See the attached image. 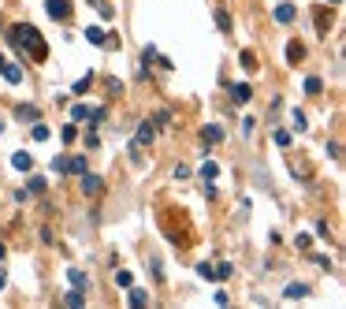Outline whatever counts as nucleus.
I'll list each match as a JSON object with an SVG mask.
<instances>
[{"instance_id":"29","label":"nucleus","mask_w":346,"mask_h":309,"mask_svg":"<svg viewBox=\"0 0 346 309\" xmlns=\"http://www.w3.org/2000/svg\"><path fill=\"white\" fill-rule=\"evenodd\" d=\"M52 172L56 175H67V157H52Z\"/></svg>"},{"instance_id":"43","label":"nucleus","mask_w":346,"mask_h":309,"mask_svg":"<svg viewBox=\"0 0 346 309\" xmlns=\"http://www.w3.org/2000/svg\"><path fill=\"white\" fill-rule=\"evenodd\" d=\"M332 4H342V0H332Z\"/></svg>"},{"instance_id":"27","label":"nucleus","mask_w":346,"mask_h":309,"mask_svg":"<svg viewBox=\"0 0 346 309\" xmlns=\"http://www.w3.org/2000/svg\"><path fill=\"white\" fill-rule=\"evenodd\" d=\"M49 127H45V123H38V127H34V142H49Z\"/></svg>"},{"instance_id":"6","label":"nucleus","mask_w":346,"mask_h":309,"mask_svg":"<svg viewBox=\"0 0 346 309\" xmlns=\"http://www.w3.org/2000/svg\"><path fill=\"white\" fill-rule=\"evenodd\" d=\"M11 168H15V172H34V157H30L26 149L11 153Z\"/></svg>"},{"instance_id":"33","label":"nucleus","mask_w":346,"mask_h":309,"mask_svg":"<svg viewBox=\"0 0 346 309\" xmlns=\"http://www.w3.org/2000/svg\"><path fill=\"white\" fill-rule=\"evenodd\" d=\"M276 146H290V131H276Z\"/></svg>"},{"instance_id":"35","label":"nucleus","mask_w":346,"mask_h":309,"mask_svg":"<svg viewBox=\"0 0 346 309\" xmlns=\"http://www.w3.org/2000/svg\"><path fill=\"white\" fill-rule=\"evenodd\" d=\"M86 112H89L86 104H75V108H71V116H75V119H86Z\"/></svg>"},{"instance_id":"42","label":"nucleus","mask_w":346,"mask_h":309,"mask_svg":"<svg viewBox=\"0 0 346 309\" xmlns=\"http://www.w3.org/2000/svg\"><path fill=\"white\" fill-rule=\"evenodd\" d=\"M4 64H8V60H4V56H0V71H4Z\"/></svg>"},{"instance_id":"40","label":"nucleus","mask_w":346,"mask_h":309,"mask_svg":"<svg viewBox=\"0 0 346 309\" xmlns=\"http://www.w3.org/2000/svg\"><path fill=\"white\" fill-rule=\"evenodd\" d=\"M4 287H8V272H4V268H0V290H4Z\"/></svg>"},{"instance_id":"41","label":"nucleus","mask_w":346,"mask_h":309,"mask_svg":"<svg viewBox=\"0 0 346 309\" xmlns=\"http://www.w3.org/2000/svg\"><path fill=\"white\" fill-rule=\"evenodd\" d=\"M4 253H8V246H4V242H0V261H4Z\"/></svg>"},{"instance_id":"20","label":"nucleus","mask_w":346,"mask_h":309,"mask_svg":"<svg viewBox=\"0 0 346 309\" xmlns=\"http://www.w3.org/2000/svg\"><path fill=\"white\" fill-rule=\"evenodd\" d=\"M93 8H97V15H101V19H116V8L108 4V0H93Z\"/></svg>"},{"instance_id":"16","label":"nucleus","mask_w":346,"mask_h":309,"mask_svg":"<svg viewBox=\"0 0 346 309\" xmlns=\"http://www.w3.org/2000/svg\"><path fill=\"white\" fill-rule=\"evenodd\" d=\"M216 26L224 30V34H231V30H234V23H231V15H227V8H216Z\"/></svg>"},{"instance_id":"17","label":"nucleus","mask_w":346,"mask_h":309,"mask_svg":"<svg viewBox=\"0 0 346 309\" xmlns=\"http://www.w3.org/2000/svg\"><path fill=\"white\" fill-rule=\"evenodd\" d=\"M0 75H4V79H8L11 86H19V82H23V71H19V64H4V71H0Z\"/></svg>"},{"instance_id":"26","label":"nucleus","mask_w":346,"mask_h":309,"mask_svg":"<svg viewBox=\"0 0 346 309\" xmlns=\"http://www.w3.org/2000/svg\"><path fill=\"white\" fill-rule=\"evenodd\" d=\"M242 67H246V71H257V56L249 52V49H242Z\"/></svg>"},{"instance_id":"22","label":"nucleus","mask_w":346,"mask_h":309,"mask_svg":"<svg viewBox=\"0 0 346 309\" xmlns=\"http://www.w3.org/2000/svg\"><path fill=\"white\" fill-rule=\"evenodd\" d=\"M302 56H305V49H302L298 41H290V45H287V60H290V64H298Z\"/></svg>"},{"instance_id":"13","label":"nucleus","mask_w":346,"mask_h":309,"mask_svg":"<svg viewBox=\"0 0 346 309\" xmlns=\"http://www.w3.org/2000/svg\"><path fill=\"white\" fill-rule=\"evenodd\" d=\"M67 280H71V287H78V290H89V276H86V272L71 268V272H67Z\"/></svg>"},{"instance_id":"19","label":"nucleus","mask_w":346,"mask_h":309,"mask_svg":"<svg viewBox=\"0 0 346 309\" xmlns=\"http://www.w3.org/2000/svg\"><path fill=\"white\" fill-rule=\"evenodd\" d=\"M220 175V164L216 160H205V164H201V179H205V183H212Z\"/></svg>"},{"instance_id":"2","label":"nucleus","mask_w":346,"mask_h":309,"mask_svg":"<svg viewBox=\"0 0 346 309\" xmlns=\"http://www.w3.org/2000/svg\"><path fill=\"white\" fill-rule=\"evenodd\" d=\"M153 138H156V123H153V119H141L138 131H134V138H131V160H134V164L141 160L145 146H153Z\"/></svg>"},{"instance_id":"14","label":"nucleus","mask_w":346,"mask_h":309,"mask_svg":"<svg viewBox=\"0 0 346 309\" xmlns=\"http://www.w3.org/2000/svg\"><path fill=\"white\" fill-rule=\"evenodd\" d=\"M89 168V160L86 157H67V175H82Z\"/></svg>"},{"instance_id":"31","label":"nucleus","mask_w":346,"mask_h":309,"mask_svg":"<svg viewBox=\"0 0 346 309\" xmlns=\"http://www.w3.org/2000/svg\"><path fill=\"white\" fill-rule=\"evenodd\" d=\"M294 127H298V131H305V127H309V119H305V112H298V108H294Z\"/></svg>"},{"instance_id":"25","label":"nucleus","mask_w":346,"mask_h":309,"mask_svg":"<svg viewBox=\"0 0 346 309\" xmlns=\"http://www.w3.org/2000/svg\"><path fill=\"white\" fill-rule=\"evenodd\" d=\"M153 123H156V131H160V127H168V123H171V112H168V108H160V112L153 116Z\"/></svg>"},{"instance_id":"37","label":"nucleus","mask_w":346,"mask_h":309,"mask_svg":"<svg viewBox=\"0 0 346 309\" xmlns=\"http://www.w3.org/2000/svg\"><path fill=\"white\" fill-rule=\"evenodd\" d=\"M197 276H201V280H216V276H212V268H209V265H197Z\"/></svg>"},{"instance_id":"10","label":"nucleus","mask_w":346,"mask_h":309,"mask_svg":"<svg viewBox=\"0 0 346 309\" xmlns=\"http://www.w3.org/2000/svg\"><path fill=\"white\" fill-rule=\"evenodd\" d=\"M249 97H253V89H249V82H234V86H231V101H234V104H246Z\"/></svg>"},{"instance_id":"36","label":"nucleus","mask_w":346,"mask_h":309,"mask_svg":"<svg viewBox=\"0 0 346 309\" xmlns=\"http://www.w3.org/2000/svg\"><path fill=\"white\" fill-rule=\"evenodd\" d=\"M41 242H45V246H52V242H56V235H52L49 227H41Z\"/></svg>"},{"instance_id":"32","label":"nucleus","mask_w":346,"mask_h":309,"mask_svg":"<svg viewBox=\"0 0 346 309\" xmlns=\"http://www.w3.org/2000/svg\"><path fill=\"white\" fill-rule=\"evenodd\" d=\"M327 157L339 160V157H342V146H339V142H327Z\"/></svg>"},{"instance_id":"8","label":"nucleus","mask_w":346,"mask_h":309,"mask_svg":"<svg viewBox=\"0 0 346 309\" xmlns=\"http://www.w3.org/2000/svg\"><path fill=\"white\" fill-rule=\"evenodd\" d=\"M60 302H64L67 309H82V305H86V290H78V287H71V290H67V295L60 298Z\"/></svg>"},{"instance_id":"1","label":"nucleus","mask_w":346,"mask_h":309,"mask_svg":"<svg viewBox=\"0 0 346 309\" xmlns=\"http://www.w3.org/2000/svg\"><path fill=\"white\" fill-rule=\"evenodd\" d=\"M8 45H15V49L30 52L38 64H41V60H49V45H45L41 30L30 26V23H15V26H8Z\"/></svg>"},{"instance_id":"11","label":"nucleus","mask_w":346,"mask_h":309,"mask_svg":"<svg viewBox=\"0 0 346 309\" xmlns=\"http://www.w3.org/2000/svg\"><path fill=\"white\" fill-rule=\"evenodd\" d=\"M276 23H283V26H287V23H294V4H276Z\"/></svg>"},{"instance_id":"28","label":"nucleus","mask_w":346,"mask_h":309,"mask_svg":"<svg viewBox=\"0 0 346 309\" xmlns=\"http://www.w3.org/2000/svg\"><path fill=\"white\" fill-rule=\"evenodd\" d=\"M231 272H234V268H231V261H224V265H220L212 276H216V280H231Z\"/></svg>"},{"instance_id":"30","label":"nucleus","mask_w":346,"mask_h":309,"mask_svg":"<svg viewBox=\"0 0 346 309\" xmlns=\"http://www.w3.org/2000/svg\"><path fill=\"white\" fill-rule=\"evenodd\" d=\"M89 86H93V75H86V79H78V82H75V94H86Z\"/></svg>"},{"instance_id":"15","label":"nucleus","mask_w":346,"mask_h":309,"mask_svg":"<svg viewBox=\"0 0 346 309\" xmlns=\"http://www.w3.org/2000/svg\"><path fill=\"white\" fill-rule=\"evenodd\" d=\"M305 94H309V97L324 94V79H320V75H309V79H305Z\"/></svg>"},{"instance_id":"4","label":"nucleus","mask_w":346,"mask_h":309,"mask_svg":"<svg viewBox=\"0 0 346 309\" xmlns=\"http://www.w3.org/2000/svg\"><path fill=\"white\" fill-rule=\"evenodd\" d=\"M45 11H49V19H56V23H71V15H75L71 0H45Z\"/></svg>"},{"instance_id":"34","label":"nucleus","mask_w":346,"mask_h":309,"mask_svg":"<svg viewBox=\"0 0 346 309\" xmlns=\"http://www.w3.org/2000/svg\"><path fill=\"white\" fill-rule=\"evenodd\" d=\"M294 246H298V250H309L313 239H309V235H298V239H294Z\"/></svg>"},{"instance_id":"39","label":"nucleus","mask_w":346,"mask_h":309,"mask_svg":"<svg viewBox=\"0 0 346 309\" xmlns=\"http://www.w3.org/2000/svg\"><path fill=\"white\" fill-rule=\"evenodd\" d=\"M30 190H34V194H45V179H30Z\"/></svg>"},{"instance_id":"3","label":"nucleus","mask_w":346,"mask_h":309,"mask_svg":"<svg viewBox=\"0 0 346 309\" xmlns=\"http://www.w3.org/2000/svg\"><path fill=\"white\" fill-rule=\"evenodd\" d=\"M78 179H82V183H78V190H82L86 197H101V194H104V179H101V175H93L89 168H86V172L78 175Z\"/></svg>"},{"instance_id":"7","label":"nucleus","mask_w":346,"mask_h":309,"mask_svg":"<svg viewBox=\"0 0 346 309\" xmlns=\"http://www.w3.org/2000/svg\"><path fill=\"white\" fill-rule=\"evenodd\" d=\"M86 41L97 45V49H112V41H108V34H104L101 26H89V30H86Z\"/></svg>"},{"instance_id":"9","label":"nucleus","mask_w":346,"mask_h":309,"mask_svg":"<svg viewBox=\"0 0 346 309\" xmlns=\"http://www.w3.org/2000/svg\"><path fill=\"white\" fill-rule=\"evenodd\" d=\"M145 302H149V290H141V287L131 283V287H127V305L138 309V305H145Z\"/></svg>"},{"instance_id":"12","label":"nucleus","mask_w":346,"mask_h":309,"mask_svg":"<svg viewBox=\"0 0 346 309\" xmlns=\"http://www.w3.org/2000/svg\"><path fill=\"white\" fill-rule=\"evenodd\" d=\"M309 295V283H287L283 287V298H305Z\"/></svg>"},{"instance_id":"18","label":"nucleus","mask_w":346,"mask_h":309,"mask_svg":"<svg viewBox=\"0 0 346 309\" xmlns=\"http://www.w3.org/2000/svg\"><path fill=\"white\" fill-rule=\"evenodd\" d=\"M201 138H205V142H224V127H216V123H209V127L201 131Z\"/></svg>"},{"instance_id":"5","label":"nucleus","mask_w":346,"mask_h":309,"mask_svg":"<svg viewBox=\"0 0 346 309\" xmlns=\"http://www.w3.org/2000/svg\"><path fill=\"white\" fill-rule=\"evenodd\" d=\"M15 119H19V123H38L41 119V108L38 104H15Z\"/></svg>"},{"instance_id":"38","label":"nucleus","mask_w":346,"mask_h":309,"mask_svg":"<svg viewBox=\"0 0 346 309\" xmlns=\"http://www.w3.org/2000/svg\"><path fill=\"white\" fill-rule=\"evenodd\" d=\"M104 86H108V94H119V89H123V82H119V79H108Z\"/></svg>"},{"instance_id":"21","label":"nucleus","mask_w":346,"mask_h":309,"mask_svg":"<svg viewBox=\"0 0 346 309\" xmlns=\"http://www.w3.org/2000/svg\"><path fill=\"white\" fill-rule=\"evenodd\" d=\"M86 119H89V127H101V123L108 119V112L104 108H93V112H86Z\"/></svg>"},{"instance_id":"23","label":"nucleus","mask_w":346,"mask_h":309,"mask_svg":"<svg viewBox=\"0 0 346 309\" xmlns=\"http://www.w3.org/2000/svg\"><path fill=\"white\" fill-rule=\"evenodd\" d=\"M112 280H116V287H123V290H127V287H131V283H134V276H131V272H123V268H119V272H116V276H112Z\"/></svg>"},{"instance_id":"24","label":"nucleus","mask_w":346,"mask_h":309,"mask_svg":"<svg viewBox=\"0 0 346 309\" xmlns=\"http://www.w3.org/2000/svg\"><path fill=\"white\" fill-rule=\"evenodd\" d=\"M327 26H332V11L324 15V8H317V30H320V34H324Z\"/></svg>"}]
</instances>
